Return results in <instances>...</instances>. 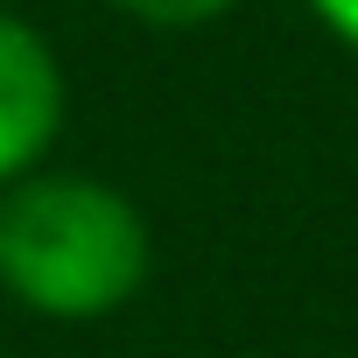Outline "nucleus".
<instances>
[{
	"mask_svg": "<svg viewBox=\"0 0 358 358\" xmlns=\"http://www.w3.org/2000/svg\"><path fill=\"white\" fill-rule=\"evenodd\" d=\"M155 274L148 211L85 169H36L0 190V295L43 323H106Z\"/></svg>",
	"mask_w": 358,
	"mask_h": 358,
	"instance_id": "nucleus-1",
	"label": "nucleus"
},
{
	"mask_svg": "<svg viewBox=\"0 0 358 358\" xmlns=\"http://www.w3.org/2000/svg\"><path fill=\"white\" fill-rule=\"evenodd\" d=\"M64 64L36 22L0 8V190L36 176L64 134Z\"/></svg>",
	"mask_w": 358,
	"mask_h": 358,
	"instance_id": "nucleus-2",
	"label": "nucleus"
},
{
	"mask_svg": "<svg viewBox=\"0 0 358 358\" xmlns=\"http://www.w3.org/2000/svg\"><path fill=\"white\" fill-rule=\"evenodd\" d=\"M106 8L141 22V29H155V36H190V29L225 22L232 8H246V0H106Z\"/></svg>",
	"mask_w": 358,
	"mask_h": 358,
	"instance_id": "nucleus-3",
	"label": "nucleus"
},
{
	"mask_svg": "<svg viewBox=\"0 0 358 358\" xmlns=\"http://www.w3.org/2000/svg\"><path fill=\"white\" fill-rule=\"evenodd\" d=\"M302 8L323 22V36H337L344 50H358V0H302Z\"/></svg>",
	"mask_w": 358,
	"mask_h": 358,
	"instance_id": "nucleus-4",
	"label": "nucleus"
},
{
	"mask_svg": "<svg viewBox=\"0 0 358 358\" xmlns=\"http://www.w3.org/2000/svg\"><path fill=\"white\" fill-rule=\"evenodd\" d=\"M0 8H8V0H0Z\"/></svg>",
	"mask_w": 358,
	"mask_h": 358,
	"instance_id": "nucleus-5",
	"label": "nucleus"
}]
</instances>
